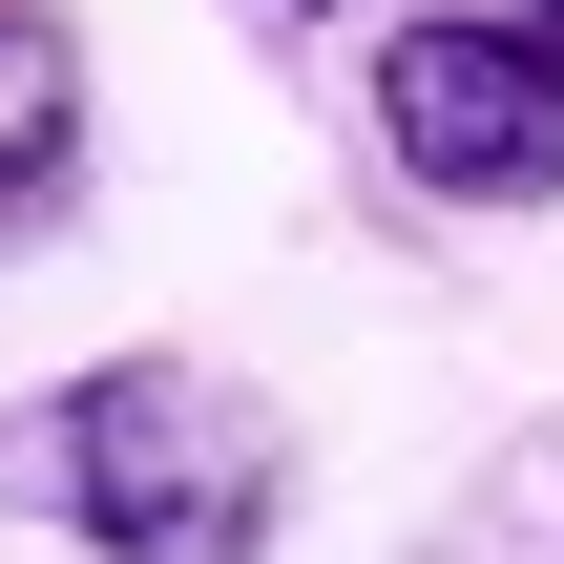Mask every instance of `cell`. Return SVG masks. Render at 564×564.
I'll return each mask as SVG.
<instances>
[{"label":"cell","mask_w":564,"mask_h":564,"mask_svg":"<svg viewBox=\"0 0 564 564\" xmlns=\"http://www.w3.org/2000/svg\"><path fill=\"white\" fill-rule=\"evenodd\" d=\"M0 523H63L105 564H272L293 544V419L209 356H84L0 398Z\"/></svg>","instance_id":"1"},{"label":"cell","mask_w":564,"mask_h":564,"mask_svg":"<svg viewBox=\"0 0 564 564\" xmlns=\"http://www.w3.org/2000/svg\"><path fill=\"white\" fill-rule=\"evenodd\" d=\"M377 167L419 209H564V21L440 0L377 42Z\"/></svg>","instance_id":"2"},{"label":"cell","mask_w":564,"mask_h":564,"mask_svg":"<svg viewBox=\"0 0 564 564\" xmlns=\"http://www.w3.org/2000/svg\"><path fill=\"white\" fill-rule=\"evenodd\" d=\"M63 188H84V21L0 0V251L63 230Z\"/></svg>","instance_id":"3"},{"label":"cell","mask_w":564,"mask_h":564,"mask_svg":"<svg viewBox=\"0 0 564 564\" xmlns=\"http://www.w3.org/2000/svg\"><path fill=\"white\" fill-rule=\"evenodd\" d=\"M419 564H564V419H523V440L419 523Z\"/></svg>","instance_id":"4"},{"label":"cell","mask_w":564,"mask_h":564,"mask_svg":"<svg viewBox=\"0 0 564 564\" xmlns=\"http://www.w3.org/2000/svg\"><path fill=\"white\" fill-rule=\"evenodd\" d=\"M251 21H335V0H251Z\"/></svg>","instance_id":"5"},{"label":"cell","mask_w":564,"mask_h":564,"mask_svg":"<svg viewBox=\"0 0 564 564\" xmlns=\"http://www.w3.org/2000/svg\"><path fill=\"white\" fill-rule=\"evenodd\" d=\"M523 21H564V0H523Z\"/></svg>","instance_id":"6"}]
</instances>
